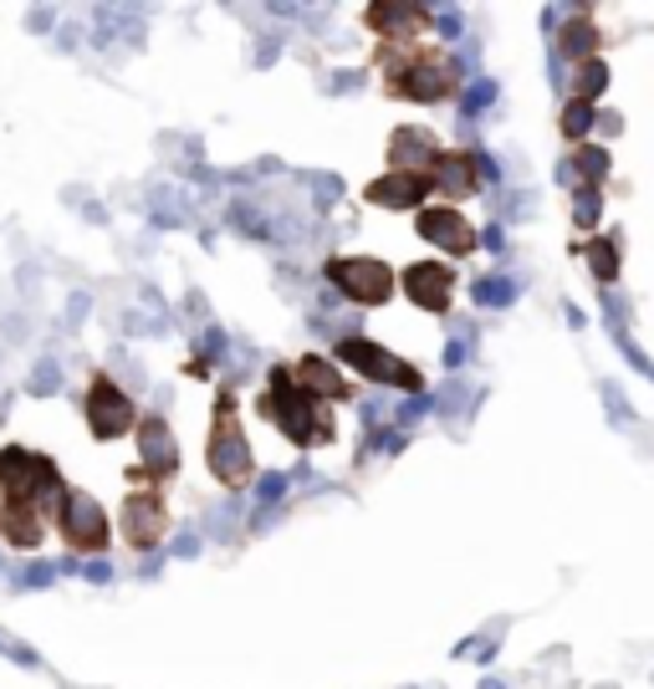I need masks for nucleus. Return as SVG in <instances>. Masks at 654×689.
Returning <instances> with one entry per match:
<instances>
[{
	"mask_svg": "<svg viewBox=\"0 0 654 689\" xmlns=\"http://www.w3.org/2000/svg\"><path fill=\"white\" fill-rule=\"evenodd\" d=\"M267 409L297 445H318L322 435H333V419L322 414L318 398H308L302 388L287 378V373H271V394H267Z\"/></svg>",
	"mask_w": 654,
	"mask_h": 689,
	"instance_id": "f257e3e1",
	"label": "nucleus"
},
{
	"mask_svg": "<svg viewBox=\"0 0 654 689\" xmlns=\"http://www.w3.org/2000/svg\"><path fill=\"white\" fill-rule=\"evenodd\" d=\"M399 97H414V103H440L455 87V62L445 52H425V46H409V62L394 72L388 82Z\"/></svg>",
	"mask_w": 654,
	"mask_h": 689,
	"instance_id": "f03ea898",
	"label": "nucleus"
},
{
	"mask_svg": "<svg viewBox=\"0 0 654 689\" xmlns=\"http://www.w3.org/2000/svg\"><path fill=\"white\" fill-rule=\"evenodd\" d=\"M328 281H333L347 302H363V306L388 302V292H394L388 265L368 261V255H343V261H333V265H328Z\"/></svg>",
	"mask_w": 654,
	"mask_h": 689,
	"instance_id": "7ed1b4c3",
	"label": "nucleus"
},
{
	"mask_svg": "<svg viewBox=\"0 0 654 689\" xmlns=\"http://www.w3.org/2000/svg\"><path fill=\"white\" fill-rule=\"evenodd\" d=\"M210 470L226 486H241L251 476V450H246V435L236 425V404L220 398V414H215V435H210Z\"/></svg>",
	"mask_w": 654,
	"mask_h": 689,
	"instance_id": "20e7f679",
	"label": "nucleus"
},
{
	"mask_svg": "<svg viewBox=\"0 0 654 689\" xmlns=\"http://www.w3.org/2000/svg\"><path fill=\"white\" fill-rule=\"evenodd\" d=\"M338 363H353L363 378H374V384H394V388H419V373L409 363H399L394 353H384L378 343H363V337H347L338 347Z\"/></svg>",
	"mask_w": 654,
	"mask_h": 689,
	"instance_id": "39448f33",
	"label": "nucleus"
},
{
	"mask_svg": "<svg viewBox=\"0 0 654 689\" xmlns=\"http://www.w3.org/2000/svg\"><path fill=\"white\" fill-rule=\"evenodd\" d=\"M0 480H6V491H11V501H15V505L56 491L52 464L37 460V455H27V450H6V455H0Z\"/></svg>",
	"mask_w": 654,
	"mask_h": 689,
	"instance_id": "423d86ee",
	"label": "nucleus"
},
{
	"mask_svg": "<svg viewBox=\"0 0 654 689\" xmlns=\"http://www.w3.org/2000/svg\"><path fill=\"white\" fill-rule=\"evenodd\" d=\"M56 511H62V526H68V542L72 546H103L107 521H103V505H97L93 495L68 491Z\"/></svg>",
	"mask_w": 654,
	"mask_h": 689,
	"instance_id": "0eeeda50",
	"label": "nucleus"
},
{
	"mask_svg": "<svg viewBox=\"0 0 654 689\" xmlns=\"http://www.w3.org/2000/svg\"><path fill=\"white\" fill-rule=\"evenodd\" d=\"M450 265L440 261H419L404 271V292H409L414 306H425V312H445L450 306Z\"/></svg>",
	"mask_w": 654,
	"mask_h": 689,
	"instance_id": "6e6552de",
	"label": "nucleus"
},
{
	"mask_svg": "<svg viewBox=\"0 0 654 689\" xmlns=\"http://www.w3.org/2000/svg\"><path fill=\"white\" fill-rule=\"evenodd\" d=\"M429 189H435V185H429V174L388 169L384 179H374V185L363 189V199H374V205H384V210H404V205H419Z\"/></svg>",
	"mask_w": 654,
	"mask_h": 689,
	"instance_id": "1a4fd4ad",
	"label": "nucleus"
},
{
	"mask_svg": "<svg viewBox=\"0 0 654 689\" xmlns=\"http://www.w3.org/2000/svg\"><path fill=\"white\" fill-rule=\"evenodd\" d=\"M419 236L429 240V246H440V251L450 255H466L470 246H476V230L460 220V215L450 210V205H435V210L419 215Z\"/></svg>",
	"mask_w": 654,
	"mask_h": 689,
	"instance_id": "9d476101",
	"label": "nucleus"
},
{
	"mask_svg": "<svg viewBox=\"0 0 654 689\" xmlns=\"http://www.w3.org/2000/svg\"><path fill=\"white\" fill-rule=\"evenodd\" d=\"M87 425H93V435H103V439L123 435V429L134 425V404H128L113 384H93V394H87Z\"/></svg>",
	"mask_w": 654,
	"mask_h": 689,
	"instance_id": "9b49d317",
	"label": "nucleus"
},
{
	"mask_svg": "<svg viewBox=\"0 0 654 689\" xmlns=\"http://www.w3.org/2000/svg\"><path fill=\"white\" fill-rule=\"evenodd\" d=\"M138 455H144V470L148 476H169L179 464V450H174V435L164 419H148L144 435H138Z\"/></svg>",
	"mask_w": 654,
	"mask_h": 689,
	"instance_id": "f8f14e48",
	"label": "nucleus"
},
{
	"mask_svg": "<svg viewBox=\"0 0 654 689\" xmlns=\"http://www.w3.org/2000/svg\"><path fill=\"white\" fill-rule=\"evenodd\" d=\"M292 384L302 388L308 398H318V404H322V398H343V388H347L343 373H338L328 358H302V368H297Z\"/></svg>",
	"mask_w": 654,
	"mask_h": 689,
	"instance_id": "ddd939ff",
	"label": "nucleus"
},
{
	"mask_svg": "<svg viewBox=\"0 0 654 689\" xmlns=\"http://www.w3.org/2000/svg\"><path fill=\"white\" fill-rule=\"evenodd\" d=\"M164 531V505L154 495H134L128 501V542L134 546H154Z\"/></svg>",
	"mask_w": 654,
	"mask_h": 689,
	"instance_id": "4468645a",
	"label": "nucleus"
},
{
	"mask_svg": "<svg viewBox=\"0 0 654 689\" xmlns=\"http://www.w3.org/2000/svg\"><path fill=\"white\" fill-rule=\"evenodd\" d=\"M6 536H11L15 546H37L41 542V526L31 521V511H21V505H15L11 516H6Z\"/></svg>",
	"mask_w": 654,
	"mask_h": 689,
	"instance_id": "2eb2a0df",
	"label": "nucleus"
},
{
	"mask_svg": "<svg viewBox=\"0 0 654 689\" xmlns=\"http://www.w3.org/2000/svg\"><path fill=\"white\" fill-rule=\"evenodd\" d=\"M588 261H593L599 281H614V271H619V251H614V240H599V246L588 251Z\"/></svg>",
	"mask_w": 654,
	"mask_h": 689,
	"instance_id": "dca6fc26",
	"label": "nucleus"
},
{
	"mask_svg": "<svg viewBox=\"0 0 654 689\" xmlns=\"http://www.w3.org/2000/svg\"><path fill=\"white\" fill-rule=\"evenodd\" d=\"M603 93V62H583V77H578V103H593Z\"/></svg>",
	"mask_w": 654,
	"mask_h": 689,
	"instance_id": "f3484780",
	"label": "nucleus"
},
{
	"mask_svg": "<svg viewBox=\"0 0 654 689\" xmlns=\"http://www.w3.org/2000/svg\"><path fill=\"white\" fill-rule=\"evenodd\" d=\"M588 123H593V107H588V103H568V113H562V133L578 138V133H588Z\"/></svg>",
	"mask_w": 654,
	"mask_h": 689,
	"instance_id": "a211bd4d",
	"label": "nucleus"
},
{
	"mask_svg": "<svg viewBox=\"0 0 654 689\" xmlns=\"http://www.w3.org/2000/svg\"><path fill=\"white\" fill-rule=\"evenodd\" d=\"M578 174H583V179H599V174H603V154H599V148H583V154H578Z\"/></svg>",
	"mask_w": 654,
	"mask_h": 689,
	"instance_id": "6ab92c4d",
	"label": "nucleus"
}]
</instances>
